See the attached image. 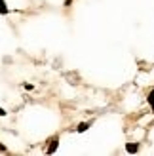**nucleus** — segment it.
Returning <instances> with one entry per match:
<instances>
[{
    "mask_svg": "<svg viewBox=\"0 0 154 156\" xmlns=\"http://www.w3.org/2000/svg\"><path fill=\"white\" fill-rule=\"evenodd\" d=\"M71 4H72V0H65V8H68Z\"/></svg>",
    "mask_w": 154,
    "mask_h": 156,
    "instance_id": "obj_6",
    "label": "nucleus"
},
{
    "mask_svg": "<svg viewBox=\"0 0 154 156\" xmlns=\"http://www.w3.org/2000/svg\"><path fill=\"white\" fill-rule=\"evenodd\" d=\"M57 147H59V137L55 135V137L50 139V147H48V151H46V152H48V154H53V152L57 151Z\"/></svg>",
    "mask_w": 154,
    "mask_h": 156,
    "instance_id": "obj_1",
    "label": "nucleus"
},
{
    "mask_svg": "<svg viewBox=\"0 0 154 156\" xmlns=\"http://www.w3.org/2000/svg\"><path fill=\"white\" fill-rule=\"evenodd\" d=\"M0 13H8V6L4 0H0Z\"/></svg>",
    "mask_w": 154,
    "mask_h": 156,
    "instance_id": "obj_5",
    "label": "nucleus"
},
{
    "mask_svg": "<svg viewBox=\"0 0 154 156\" xmlns=\"http://www.w3.org/2000/svg\"><path fill=\"white\" fill-rule=\"evenodd\" d=\"M0 116H6V111H4L2 107H0Z\"/></svg>",
    "mask_w": 154,
    "mask_h": 156,
    "instance_id": "obj_8",
    "label": "nucleus"
},
{
    "mask_svg": "<svg viewBox=\"0 0 154 156\" xmlns=\"http://www.w3.org/2000/svg\"><path fill=\"white\" fill-rule=\"evenodd\" d=\"M89 126H91V122H82V124H78L76 131H78V133H84V131H88V129H89Z\"/></svg>",
    "mask_w": 154,
    "mask_h": 156,
    "instance_id": "obj_2",
    "label": "nucleus"
},
{
    "mask_svg": "<svg viewBox=\"0 0 154 156\" xmlns=\"http://www.w3.org/2000/svg\"><path fill=\"white\" fill-rule=\"evenodd\" d=\"M0 152H6V147H4L2 143H0Z\"/></svg>",
    "mask_w": 154,
    "mask_h": 156,
    "instance_id": "obj_7",
    "label": "nucleus"
},
{
    "mask_svg": "<svg viewBox=\"0 0 154 156\" xmlns=\"http://www.w3.org/2000/svg\"><path fill=\"white\" fill-rule=\"evenodd\" d=\"M126 151H128V152H137V151H139V147L129 143V145H126Z\"/></svg>",
    "mask_w": 154,
    "mask_h": 156,
    "instance_id": "obj_4",
    "label": "nucleus"
},
{
    "mask_svg": "<svg viewBox=\"0 0 154 156\" xmlns=\"http://www.w3.org/2000/svg\"><path fill=\"white\" fill-rule=\"evenodd\" d=\"M147 101H149V105H150V108H152V112H154V88L149 91V95H147Z\"/></svg>",
    "mask_w": 154,
    "mask_h": 156,
    "instance_id": "obj_3",
    "label": "nucleus"
}]
</instances>
